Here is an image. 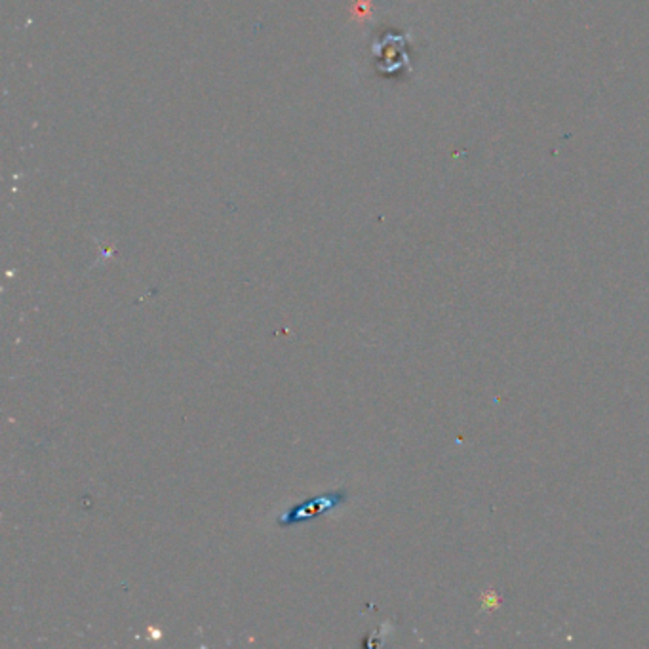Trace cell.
I'll list each match as a JSON object with an SVG mask.
<instances>
[{"label":"cell","instance_id":"obj_1","mask_svg":"<svg viewBox=\"0 0 649 649\" xmlns=\"http://www.w3.org/2000/svg\"><path fill=\"white\" fill-rule=\"evenodd\" d=\"M374 14V4L372 0H352L351 16L356 21H367Z\"/></svg>","mask_w":649,"mask_h":649},{"label":"cell","instance_id":"obj_2","mask_svg":"<svg viewBox=\"0 0 649 649\" xmlns=\"http://www.w3.org/2000/svg\"><path fill=\"white\" fill-rule=\"evenodd\" d=\"M499 602H501V600H499V596L495 594V592H491V600H488V594L484 596V598H482V607H484V610H495V607H499Z\"/></svg>","mask_w":649,"mask_h":649}]
</instances>
